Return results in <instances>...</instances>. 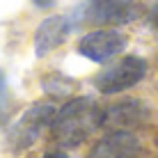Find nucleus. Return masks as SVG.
Returning <instances> with one entry per match:
<instances>
[{"label": "nucleus", "mask_w": 158, "mask_h": 158, "mask_svg": "<svg viewBox=\"0 0 158 158\" xmlns=\"http://www.w3.org/2000/svg\"><path fill=\"white\" fill-rule=\"evenodd\" d=\"M103 124V108L89 96H76L55 112L51 124L53 138L60 147H80Z\"/></svg>", "instance_id": "obj_1"}, {"label": "nucleus", "mask_w": 158, "mask_h": 158, "mask_svg": "<svg viewBox=\"0 0 158 158\" xmlns=\"http://www.w3.org/2000/svg\"><path fill=\"white\" fill-rule=\"evenodd\" d=\"M138 16L133 0H83L73 9L71 21L73 25L89 23V25H122Z\"/></svg>", "instance_id": "obj_2"}, {"label": "nucleus", "mask_w": 158, "mask_h": 158, "mask_svg": "<svg viewBox=\"0 0 158 158\" xmlns=\"http://www.w3.org/2000/svg\"><path fill=\"white\" fill-rule=\"evenodd\" d=\"M147 76V60L138 55H124L117 62L108 64L94 78V87L101 94H122V92L142 83Z\"/></svg>", "instance_id": "obj_3"}, {"label": "nucleus", "mask_w": 158, "mask_h": 158, "mask_svg": "<svg viewBox=\"0 0 158 158\" xmlns=\"http://www.w3.org/2000/svg\"><path fill=\"white\" fill-rule=\"evenodd\" d=\"M55 106L53 103H35L21 115V119L9 128L7 142L12 144V149H25L41 135L44 128H51L53 119H55Z\"/></svg>", "instance_id": "obj_4"}, {"label": "nucleus", "mask_w": 158, "mask_h": 158, "mask_svg": "<svg viewBox=\"0 0 158 158\" xmlns=\"http://www.w3.org/2000/svg\"><path fill=\"white\" fill-rule=\"evenodd\" d=\"M128 46V39L117 28H96L80 37L78 53L96 64H106L112 57L122 55Z\"/></svg>", "instance_id": "obj_5"}, {"label": "nucleus", "mask_w": 158, "mask_h": 158, "mask_svg": "<svg viewBox=\"0 0 158 158\" xmlns=\"http://www.w3.org/2000/svg\"><path fill=\"white\" fill-rule=\"evenodd\" d=\"M73 30V21L71 16H64V14H53L48 19H44L39 23V28L35 32V55L37 57H46L48 53H53L55 48H60L64 41L69 39Z\"/></svg>", "instance_id": "obj_6"}, {"label": "nucleus", "mask_w": 158, "mask_h": 158, "mask_svg": "<svg viewBox=\"0 0 158 158\" xmlns=\"http://www.w3.org/2000/svg\"><path fill=\"white\" fill-rule=\"evenodd\" d=\"M140 140L126 128H112L92 147L87 158H138Z\"/></svg>", "instance_id": "obj_7"}, {"label": "nucleus", "mask_w": 158, "mask_h": 158, "mask_svg": "<svg viewBox=\"0 0 158 158\" xmlns=\"http://www.w3.org/2000/svg\"><path fill=\"white\" fill-rule=\"evenodd\" d=\"M142 103L140 101H122L115 103V106L106 108L103 110V126H110V128H128L133 124H138L142 119Z\"/></svg>", "instance_id": "obj_8"}, {"label": "nucleus", "mask_w": 158, "mask_h": 158, "mask_svg": "<svg viewBox=\"0 0 158 158\" xmlns=\"http://www.w3.org/2000/svg\"><path fill=\"white\" fill-rule=\"evenodd\" d=\"M7 115H9V92H7V80H5V73L0 71V126L5 124Z\"/></svg>", "instance_id": "obj_9"}, {"label": "nucleus", "mask_w": 158, "mask_h": 158, "mask_svg": "<svg viewBox=\"0 0 158 158\" xmlns=\"http://www.w3.org/2000/svg\"><path fill=\"white\" fill-rule=\"evenodd\" d=\"M44 158H69V154H64L62 149H55V151H46Z\"/></svg>", "instance_id": "obj_10"}, {"label": "nucleus", "mask_w": 158, "mask_h": 158, "mask_svg": "<svg viewBox=\"0 0 158 158\" xmlns=\"http://www.w3.org/2000/svg\"><path fill=\"white\" fill-rule=\"evenodd\" d=\"M149 21H151V25L154 28H158V2L151 7V12H149Z\"/></svg>", "instance_id": "obj_11"}]
</instances>
